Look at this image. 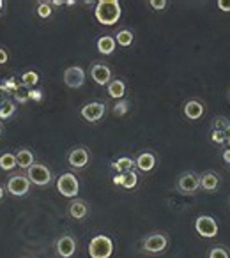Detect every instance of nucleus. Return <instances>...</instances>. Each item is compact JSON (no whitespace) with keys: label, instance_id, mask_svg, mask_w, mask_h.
I'll return each instance as SVG.
<instances>
[{"label":"nucleus","instance_id":"nucleus-1","mask_svg":"<svg viewBox=\"0 0 230 258\" xmlns=\"http://www.w3.org/2000/svg\"><path fill=\"white\" fill-rule=\"evenodd\" d=\"M121 15H123V8H121L119 0H99L96 4V9H94L96 20L104 27L119 23Z\"/></svg>","mask_w":230,"mask_h":258},{"label":"nucleus","instance_id":"nucleus-2","mask_svg":"<svg viewBox=\"0 0 230 258\" xmlns=\"http://www.w3.org/2000/svg\"><path fill=\"white\" fill-rule=\"evenodd\" d=\"M90 258H111L113 254V240L108 235H96L87 246Z\"/></svg>","mask_w":230,"mask_h":258},{"label":"nucleus","instance_id":"nucleus-3","mask_svg":"<svg viewBox=\"0 0 230 258\" xmlns=\"http://www.w3.org/2000/svg\"><path fill=\"white\" fill-rule=\"evenodd\" d=\"M176 187L181 195L184 197H193L198 189H200V175L195 172H184L177 177Z\"/></svg>","mask_w":230,"mask_h":258},{"label":"nucleus","instance_id":"nucleus-4","mask_svg":"<svg viewBox=\"0 0 230 258\" xmlns=\"http://www.w3.org/2000/svg\"><path fill=\"white\" fill-rule=\"evenodd\" d=\"M168 247V237L165 233H151L142 240L140 249L147 254H159Z\"/></svg>","mask_w":230,"mask_h":258},{"label":"nucleus","instance_id":"nucleus-5","mask_svg":"<svg viewBox=\"0 0 230 258\" xmlns=\"http://www.w3.org/2000/svg\"><path fill=\"white\" fill-rule=\"evenodd\" d=\"M27 177H29L30 184H36L39 187L50 186L51 180H53V175H51V170L48 168L46 165H41V163H34L29 170H27Z\"/></svg>","mask_w":230,"mask_h":258},{"label":"nucleus","instance_id":"nucleus-6","mask_svg":"<svg viewBox=\"0 0 230 258\" xmlns=\"http://www.w3.org/2000/svg\"><path fill=\"white\" fill-rule=\"evenodd\" d=\"M57 189L62 197L76 198L80 193V182L73 173H62V175L57 179Z\"/></svg>","mask_w":230,"mask_h":258},{"label":"nucleus","instance_id":"nucleus-7","mask_svg":"<svg viewBox=\"0 0 230 258\" xmlns=\"http://www.w3.org/2000/svg\"><path fill=\"white\" fill-rule=\"evenodd\" d=\"M195 230H197L198 235L204 237V239H214L219 232L218 223H216V219L211 218V216H198V218L195 219Z\"/></svg>","mask_w":230,"mask_h":258},{"label":"nucleus","instance_id":"nucleus-8","mask_svg":"<svg viewBox=\"0 0 230 258\" xmlns=\"http://www.w3.org/2000/svg\"><path fill=\"white\" fill-rule=\"evenodd\" d=\"M30 180L27 175H13L9 177L8 184H6V189H8L9 195H13V197H25V195H29L30 191Z\"/></svg>","mask_w":230,"mask_h":258},{"label":"nucleus","instance_id":"nucleus-9","mask_svg":"<svg viewBox=\"0 0 230 258\" xmlns=\"http://www.w3.org/2000/svg\"><path fill=\"white\" fill-rule=\"evenodd\" d=\"M104 113H106V104H104L103 101H92V103H87L85 106H82V110H80L82 118L87 122H90V124L99 122L101 118L104 117Z\"/></svg>","mask_w":230,"mask_h":258},{"label":"nucleus","instance_id":"nucleus-10","mask_svg":"<svg viewBox=\"0 0 230 258\" xmlns=\"http://www.w3.org/2000/svg\"><path fill=\"white\" fill-rule=\"evenodd\" d=\"M68 163L71 165V168L75 170H83L89 166L90 163V152L87 147H82V145H78V147H73L71 151L68 152Z\"/></svg>","mask_w":230,"mask_h":258},{"label":"nucleus","instance_id":"nucleus-11","mask_svg":"<svg viewBox=\"0 0 230 258\" xmlns=\"http://www.w3.org/2000/svg\"><path fill=\"white\" fill-rule=\"evenodd\" d=\"M64 83L69 89H82L85 85V71L80 66H71L64 71Z\"/></svg>","mask_w":230,"mask_h":258},{"label":"nucleus","instance_id":"nucleus-12","mask_svg":"<svg viewBox=\"0 0 230 258\" xmlns=\"http://www.w3.org/2000/svg\"><path fill=\"white\" fill-rule=\"evenodd\" d=\"M89 75H90V78H92L94 82H96L97 85H101V87H106L108 83L111 82V69L108 68L106 64H103V62L92 64Z\"/></svg>","mask_w":230,"mask_h":258},{"label":"nucleus","instance_id":"nucleus-13","mask_svg":"<svg viewBox=\"0 0 230 258\" xmlns=\"http://www.w3.org/2000/svg\"><path fill=\"white\" fill-rule=\"evenodd\" d=\"M55 249L61 258H71L76 253V240L71 235H62L55 244Z\"/></svg>","mask_w":230,"mask_h":258},{"label":"nucleus","instance_id":"nucleus-14","mask_svg":"<svg viewBox=\"0 0 230 258\" xmlns=\"http://www.w3.org/2000/svg\"><path fill=\"white\" fill-rule=\"evenodd\" d=\"M204 111H205V106L202 101L198 99H190L184 103V108H183V113L188 120H200L204 117Z\"/></svg>","mask_w":230,"mask_h":258},{"label":"nucleus","instance_id":"nucleus-15","mask_svg":"<svg viewBox=\"0 0 230 258\" xmlns=\"http://www.w3.org/2000/svg\"><path fill=\"white\" fill-rule=\"evenodd\" d=\"M68 214H69V218L76 219V221H80V219H85L87 214H89V207H87V202L82 200V198H75V200H73L71 204H69Z\"/></svg>","mask_w":230,"mask_h":258},{"label":"nucleus","instance_id":"nucleus-16","mask_svg":"<svg viewBox=\"0 0 230 258\" xmlns=\"http://www.w3.org/2000/svg\"><path fill=\"white\" fill-rule=\"evenodd\" d=\"M135 166H137L140 172L149 173L156 168V156L152 152H142V154L137 156L135 159Z\"/></svg>","mask_w":230,"mask_h":258},{"label":"nucleus","instance_id":"nucleus-17","mask_svg":"<svg viewBox=\"0 0 230 258\" xmlns=\"http://www.w3.org/2000/svg\"><path fill=\"white\" fill-rule=\"evenodd\" d=\"M218 186H219V177L216 175V172H204L200 175V189L207 191V193H214L218 191Z\"/></svg>","mask_w":230,"mask_h":258},{"label":"nucleus","instance_id":"nucleus-18","mask_svg":"<svg viewBox=\"0 0 230 258\" xmlns=\"http://www.w3.org/2000/svg\"><path fill=\"white\" fill-rule=\"evenodd\" d=\"M115 184H119L123 186L124 189H135L138 184V175L135 173V170H130V172H124V173H119V175L113 179Z\"/></svg>","mask_w":230,"mask_h":258},{"label":"nucleus","instance_id":"nucleus-19","mask_svg":"<svg viewBox=\"0 0 230 258\" xmlns=\"http://www.w3.org/2000/svg\"><path fill=\"white\" fill-rule=\"evenodd\" d=\"M96 46H97V51H99L101 55L108 57V55H111L115 51V48H117V43H115V37H111V36H101L99 39H97Z\"/></svg>","mask_w":230,"mask_h":258},{"label":"nucleus","instance_id":"nucleus-20","mask_svg":"<svg viewBox=\"0 0 230 258\" xmlns=\"http://www.w3.org/2000/svg\"><path fill=\"white\" fill-rule=\"evenodd\" d=\"M15 156H16V165H18V168H22V170H29L30 166L36 163L32 151H29V149H20Z\"/></svg>","mask_w":230,"mask_h":258},{"label":"nucleus","instance_id":"nucleus-21","mask_svg":"<svg viewBox=\"0 0 230 258\" xmlns=\"http://www.w3.org/2000/svg\"><path fill=\"white\" fill-rule=\"evenodd\" d=\"M106 87H108V96L113 97V99H123L126 96V83H124V80L115 78Z\"/></svg>","mask_w":230,"mask_h":258},{"label":"nucleus","instance_id":"nucleus-22","mask_svg":"<svg viewBox=\"0 0 230 258\" xmlns=\"http://www.w3.org/2000/svg\"><path fill=\"white\" fill-rule=\"evenodd\" d=\"M133 41H135V34L131 32L130 29H123V30H119V32L115 34V43L119 44V46L128 48V46H131V44H133Z\"/></svg>","mask_w":230,"mask_h":258},{"label":"nucleus","instance_id":"nucleus-23","mask_svg":"<svg viewBox=\"0 0 230 258\" xmlns=\"http://www.w3.org/2000/svg\"><path fill=\"white\" fill-rule=\"evenodd\" d=\"M16 156L11 154V152H4L0 156V170L2 172H13L16 168Z\"/></svg>","mask_w":230,"mask_h":258},{"label":"nucleus","instance_id":"nucleus-24","mask_svg":"<svg viewBox=\"0 0 230 258\" xmlns=\"http://www.w3.org/2000/svg\"><path fill=\"white\" fill-rule=\"evenodd\" d=\"M111 168L117 170L119 173L130 172V170L135 168V159H131V158H119L115 163H111Z\"/></svg>","mask_w":230,"mask_h":258},{"label":"nucleus","instance_id":"nucleus-25","mask_svg":"<svg viewBox=\"0 0 230 258\" xmlns=\"http://www.w3.org/2000/svg\"><path fill=\"white\" fill-rule=\"evenodd\" d=\"M39 80H41L39 73L30 69V71H25L22 75V85L27 87V89H29V87H36L37 83H39Z\"/></svg>","mask_w":230,"mask_h":258},{"label":"nucleus","instance_id":"nucleus-26","mask_svg":"<svg viewBox=\"0 0 230 258\" xmlns=\"http://www.w3.org/2000/svg\"><path fill=\"white\" fill-rule=\"evenodd\" d=\"M15 111H16V103L8 99L2 106H0V120H8V118H11L13 115H15Z\"/></svg>","mask_w":230,"mask_h":258},{"label":"nucleus","instance_id":"nucleus-27","mask_svg":"<svg viewBox=\"0 0 230 258\" xmlns=\"http://www.w3.org/2000/svg\"><path fill=\"white\" fill-rule=\"evenodd\" d=\"M207 258H230V253L221 246H216L212 249H209Z\"/></svg>","mask_w":230,"mask_h":258},{"label":"nucleus","instance_id":"nucleus-28","mask_svg":"<svg viewBox=\"0 0 230 258\" xmlns=\"http://www.w3.org/2000/svg\"><path fill=\"white\" fill-rule=\"evenodd\" d=\"M36 13H37V16H39V18H50V16H51V6H50V2H39V6H37Z\"/></svg>","mask_w":230,"mask_h":258},{"label":"nucleus","instance_id":"nucleus-29","mask_svg":"<svg viewBox=\"0 0 230 258\" xmlns=\"http://www.w3.org/2000/svg\"><path fill=\"white\" fill-rule=\"evenodd\" d=\"M149 6H151L154 11H163V9H166L168 2H166V0H149Z\"/></svg>","mask_w":230,"mask_h":258},{"label":"nucleus","instance_id":"nucleus-30","mask_svg":"<svg viewBox=\"0 0 230 258\" xmlns=\"http://www.w3.org/2000/svg\"><path fill=\"white\" fill-rule=\"evenodd\" d=\"M218 9L223 13H230V0H218Z\"/></svg>","mask_w":230,"mask_h":258},{"label":"nucleus","instance_id":"nucleus-31","mask_svg":"<svg viewBox=\"0 0 230 258\" xmlns=\"http://www.w3.org/2000/svg\"><path fill=\"white\" fill-rule=\"evenodd\" d=\"M8 96H9V92H8V89H6L4 85H0V106L8 101Z\"/></svg>","mask_w":230,"mask_h":258},{"label":"nucleus","instance_id":"nucleus-32","mask_svg":"<svg viewBox=\"0 0 230 258\" xmlns=\"http://www.w3.org/2000/svg\"><path fill=\"white\" fill-rule=\"evenodd\" d=\"M8 60H9V55H8V51H6L4 48H0V66L8 64Z\"/></svg>","mask_w":230,"mask_h":258},{"label":"nucleus","instance_id":"nucleus-33","mask_svg":"<svg viewBox=\"0 0 230 258\" xmlns=\"http://www.w3.org/2000/svg\"><path fill=\"white\" fill-rule=\"evenodd\" d=\"M4 195H6V187L2 186V184H0V202L4 200Z\"/></svg>","mask_w":230,"mask_h":258},{"label":"nucleus","instance_id":"nucleus-34","mask_svg":"<svg viewBox=\"0 0 230 258\" xmlns=\"http://www.w3.org/2000/svg\"><path fill=\"white\" fill-rule=\"evenodd\" d=\"M4 9H6V0H0V15L4 13Z\"/></svg>","mask_w":230,"mask_h":258},{"label":"nucleus","instance_id":"nucleus-35","mask_svg":"<svg viewBox=\"0 0 230 258\" xmlns=\"http://www.w3.org/2000/svg\"><path fill=\"white\" fill-rule=\"evenodd\" d=\"M51 4H53V6H57V8H59V6L66 4V2H62V0H53V2H50V6H51Z\"/></svg>","mask_w":230,"mask_h":258},{"label":"nucleus","instance_id":"nucleus-36","mask_svg":"<svg viewBox=\"0 0 230 258\" xmlns=\"http://www.w3.org/2000/svg\"><path fill=\"white\" fill-rule=\"evenodd\" d=\"M223 158H225V161L230 163V151L228 152H223Z\"/></svg>","mask_w":230,"mask_h":258},{"label":"nucleus","instance_id":"nucleus-37","mask_svg":"<svg viewBox=\"0 0 230 258\" xmlns=\"http://www.w3.org/2000/svg\"><path fill=\"white\" fill-rule=\"evenodd\" d=\"M2 135H4V125L0 124V138H2Z\"/></svg>","mask_w":230,"mask_h":258},{"label":"nucleus","instance_id":"nucleus-38","mask_svg":"<svg viewBox=\"0 0 230 258\" xmlns=\"http://www.w3.org/2000/svg\"><path fill=\"white\" fill-rule=\"evenodd\" d=\"M228 97H230V94H228Z\"/></svg>","mask_w":230,"mask_h":258}]
</instances>
